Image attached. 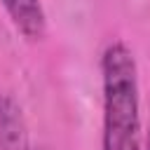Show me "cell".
Segmentation results:
<instances>
[{"label":"cell","mask_w":150,"mask_h":150,"mask_svg":"<svg viewBox=\"0 0 150 150\" xmlns=\"http://www.w3.org/2000/svg\"><path fill=\"white\" fill-rule=\"evenodd\" d=\"M2 5L12 16L14 26L28 40H40L45 35V14L40 0H2Z\"/></svg>","instance_id":"3"},{"label":"cell","mask_w":150,"mask_h":150,"mask_svg":"<svg viewBox=\"0 0 150 150\" xmlns=\"http://www.w3.org/2000/svg\"><path fill=\"white\" fill-rule=\"evenodd\" d=\"M0 150H28L26 124L19 105L0 94Z\"/></svg>","instance_id":"2"},{"label":"cell","mask_w":150,"mask_h":150,"mask_svg":"<svg viewBox=\"0 0 150 150\" xmlns=\"http://www.w3.org/2000/svg\"><path fill=\"white\" fill-rule=\"evenodd\" d=\"M145 150H150V131H148V143H145Z\"/></svg>","instance_id":"4"},{"label":"cell","mask_w":150,"mask_h":150,"mask_svg":"<svg viewBox=\"0 0 150 150\" xmlns=\"http://www.w3.org/2000/svg\"><path fill=\"white\" fill-rule=\"evenodd\" d=\"M103 150H141L136 61L127 45L103 52Z\"/></svg>","instance_id":"1"}]
</instances>
